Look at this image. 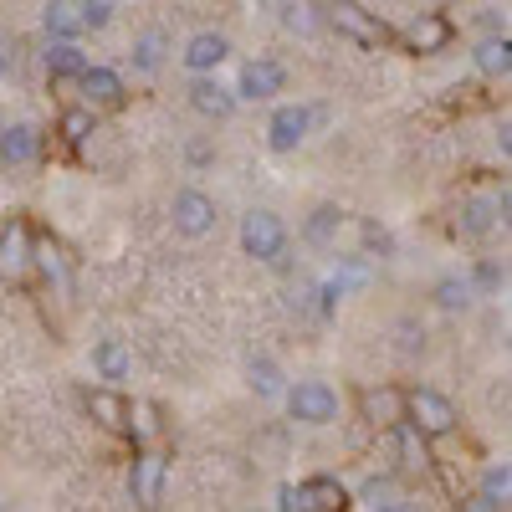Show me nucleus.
Masks as SVG:
<instances>
[{
    "label": "nucleus",
    "instance_id": "23",
    "mask_svg": "<svg viewBox=\"0 0 512 512\" xmlns=\"http://www.w3.org/2000/svg\"><path fill=\"white\" fill-rule=\"evenodd\" d=\"M338 231H344V210H338V205H318L313 216H308V226H303L308 246H333Z\"/></svg>",
    "mask_w": 512,
    "mask_h": 512
},
{
    "label": "nucleus",
    "instance_id": "18",
    "mask_svg": "<svg viewBox=\"0 0 512 512\" xmlns=\"http://www.w3.org/2000/svg\"><path fill=\"white\" fill-rule=\"evenodd\" d=\"M88 72V52L77 47V41H52L47 47V77L52 82H77Z\"/></svg>",
    "mask_w": 512,
    "mask_h": 512
},
{
    "label": "nucleus",
    "instance_id": "5",
    "mask_svg": "<svg viewBox=\"0 0 512 512\" xmlns=\"http://www.w3.org/2000/svg\"><path fill=\"white\" fill-rule=\"evenodd\" d=\"M405 415H410V425H420L425 436H451L456 431V405L441 390H410L405 395Z\"/></svg>",
    "mask_w": 512,
    "mask_h": 512
},
{
    "label": "nucleus",
    "instance_id": "28",
    "mask_svg": "<svg viewBox=\"0 0 512 512\" xmlns=\"http://www.w3.org/2000/svg\"><path fill=\"white\" fill-rule=\"evenodd\" d=\"M123 431H134L139 441H154L159 436V410L149 400H134V405H128V425H123Z\"/></svg>",
    "mask_w": 512,
    "mask_h": 512
},
{
    "label": "nucleus",
    "instance_id": "31",
    "mask_svg": "<svg viewBox=\"0 0 512 512\" xmlns=\"http://www.w3.org/2000/svg\"><path fill=\"white\" fill-rule=\"evenodd\" d=\"M77 6H82V21H88L93 31H103L113 21V11H118V0H77Z\"/></svg>",
    "mask_w": 512,
    "mask_h": 512
},
{
    "label": "nucleus",
    "instance_id": "26",
    "mask_svg": "<svg viewBox=\"0 0 512 512\" xmlns=\"http://www.w3.org/2000/svg\"><path fill=\"white\" fill-rule=\"evenodd\" d=\"M251 390L262 395V400H277L282 390H287V374H282V364L277 359H251Z\"/></svg>",
    "mask_w": 512,
    "mask_h": 512
},
{
    "label": "nucleus",
    "instance_id": "32",
    "mask_svg": "<svg viewBox=\"0 0 512 512\" xmlns=\"http://www.w3.org/2000/svg\"><path fill=\"white\" fill-rule=\"evenodd\" d=\"M364 246H369V251H379V256H390V251H395L390 231H384V226H374V221H364Z\"/></svg>",
    "mask_w": 512,
    "mask_h": 512
},
{
    "label": "nucleus",
    "instance_id": "20",
    "mask_svg": "<svg viewBox=\"0 0 512 512\" xmlns=\"http://www.w3.org/2000/svg\"><path fill=\"white\" fill-rule=\"evenodd\" d=\"M134 72H159L164 67V57H169V36L159 31V26H149V31H139L134 36Z\"/></svg>",
    "mask_w": 512,
    "mask_h": 512
},
{
    "label": "nucleus",
    "instance_id": "6",
    "mask_svg": "<svg viewBox=\"0 0 512 512\" xmlns=\"http://www.w3.org/2000/svg\"><path fill=\"white\" fill-rule=\"evenodd\" d=\"M175 231L190 236V241L210 236L216 231V200H210L205 190H180L175 195Z\"/></svg>",
    "mask_w": 512,
    "mask_h": 512
},
{
    "label": "nucleus",
    "instance_id": "24",
    "mask_svg": "<svg viewBox=\"0 0 512 512\" xmlns=\"http://www.w3.org/2000/svg\"><path fill=\"white\" fill-rule=\"evenodd\" d=\"M451 41V21L446 16H420L410 26V52H441Z\"/></svg>",
    "mask_w": 512,
    "mask_h": 512
},
{
    "label": "nucleus",
    "instance_id": "13",
    "mask_svg": "<svg viewBox=\"0 0 512 512\" xmlns=\"http://www.w3.org/2000/svg\"><path fill=\"white\" fill-rule=\"evenodd\" d=\"M226 57H231V41H226L221 31H195V36L185 41V52H180V62H185L190 72H216Z\"/></svg>",
    "mask_w": 512,
    "mask_h": 512
},
{
    "label": "nucleus",
    "instance_id": "19",
    "mask_svg": "<svg viewBox=\"0 0 512 512\" xmlns=\"http://www.w3.org/2000/svg\"><path fill=\"white\" fill-rule=\"evenodd\" d=\"M390 431H395V446H400V456H405L410 472H431V446H425L431 436H425L420 425H410V420H395Z\"/></svg>",
    "mask_w": 512,
    "mask_h": 512
},
{
    "label": "nucleus",
    "instance_id": "33",
    "mask_svg": "<svg viewBox=\"0 0 512 512\" xmlns=\"http://www.w3.org/2000/svg\"><path fill=\"white\" fill-rule=\"evenodd\" d=\"M11 67H16V47L0 36V77H11Z\"/></svg>",
    "mask_w": 512,
    "mask_h": 512
},
{
    "label": "nucleus",
    "instance_id": "34",
    "mask_svg": "<svg viewBox=\"0 0 512 512\" xmlns=\"http://www.w3.org/2000/svg\"><path fill=\"white\" fill-rule=\"evenodd\" d=\"M466 507H472V512H497V502H492L487 492H477V497H472V502H466Z\"/></svg>",
    "mask_w": 512,
    "mask_h": 512
},
{
    "label": "nucleus",
    "instance_id": "36",
    "mask_svg": "<svg viewBox=\"0 0 512 512\" xmlns=\"http://www.w3.org/2000/svg\"><path fill=\"white\" fill-rule=\"evenodd\" d=\"M0 507H6V502H0Z\"/></svg>",
    "mask_w": 512,
    "mask_h": 512
},
{
    "label": "nucleus",
    "instance_id": "3",
    "mask_svg": "<svg viewBox=\"0 0 512 512\" xmlns=\"http://www.w3.org/2000/svg\"><path fill=\"white\" fill-rule=\"evenodd\" d=\"M277 507L282 512H333V507H349V492H344L338 477H308L297 487H282Z\"/></svg>",
    "mask_w": 512,
    "mask_h": 512
},
{
    "label": "nucleus",
    "instance_id": "30",
    "mask_svg": "<svg viewBox=\"0 0 512 512\" xmlns=\"http://www.w3.org/2000/svg\"><path fill=\"white\" fill-rule=\"evenodd\" d=\"M482 492H487L497 507H507V497H512V472H507V461H492L487 472H482Z\"/></svg>",
    "mask_w": 512,
    "mask_h": 512
},
{
    "label": "nucleus",
    "instance_id": "16",
    "mask_svg": "<svg viewBox=\"0 0 512 512\" xmlns=\"http://www.w3.org/2000/svg\"><path fill=\"white\" fill-rule=\"evenodd\" d=\"M359 405H364V420L379 425V431H390L395 420H405V395L390 390V384H384V390H364Z\"/></svg>",
    "mask_w": 512,
    "mask_h": 512
},
{
    "label": "nucleus",
    "instance_id": "2",
    "mask_svg": "<svg viewBox=\"0 0 512 512\" xmlns=\"http://www.w3.org/2000/svg\"><path fill=\"white\" fill-rule=\"evenodd\" d=\"M241 251L256 262H282L287 251V226L277 210H246L241 216Z\"/></svg>",
    "mask_w": 512,
    "mask_h": 512
},
{
    "label": "nucleus",
    "instance_id": "14",
    "mask_svg": "<svg viewBox=\"0 0 512 512\" xmlns=\"http://www.w3.org/2000/svg\"><path fill=\"white\" fill-rule=\"evenodd\" d=\"M77 82H82V98H88V108H113V103H123V77H118L113 67H93V62H88V72H82Z\"/></svg>",
    "mask_w": 512,
    "mask_h": 512
},
{
    "label": "nucleus",
    "instance_id": "4",
    "mask_svg": "<svg viewBox=\"0 0 512 512\" xmlns=\"http://www.w3.org/2000/svg\"><path fill=\"white\" fill-rule=\"evenodd\" d=\"M328 21H333V31L338 36H349V41H359V47H369V52H379L384 41H390V26H384L374 11H364V6H354V0H333V11H328Z\"/></svg>",
    "mask_w": 512,
    "mask_h": 512
},
{
    "label": "nucleus",
    "instance_id": "35",
    "mask_svg": "<svg viewBox=\"0 0 512 512\" xmlns=\"http://www.w3.org/2000/svg\"><path fill=\"white\" fill-rule=\"evenodd\" d=\"M497 282H502L497 267H482V272H477V287H497Z\"/></svg>",
    "mask_w": 512,
    "mask_h": 512
},
{
    "label": "nucleus",
    "instance_id": "8",
    "mask_svg": "<svg viewBox=\"0 0 512 512\" xmlns=\"http://www.w3.org/2000/svg\"><path fill=\"white\" fill-rule=\"evenodd\" d=\"M164 472H169V461H164L159 451H139V456H134V472H128V497H134L139 507H159Z\"/></svg>",
    "mask_w": 512,
    "mask_h": 512
},
{
    "label": "nucleus",
    "instance_id": "25",
    "mask_svg": "<svg viewBox=\"0 0 512 512\" xmlns=\"http://www.w3.org/2000/svg\"><path fill=\"white\" fill-rule=\"evenodd\" d=\"M472 57H477V67H482L487 77H507V72H512V41H507V31H502V36H487Z\"/></svg>",
    "mask_w": 512,
    "mask_h": 512
},
{
    "label": "nucleus",
    "instance_id": "17",
    "mask_svg": "<svg viewBox=\"0 0 512 512\" xmlns=\"http://www.w3.org/2000/svg\"><path fill=\"white\" fill-rule=\"evenodd\" d=\"M88 415L103 425V431H123L128 425V400L113 390V384H98V390H88Z\"/></svg>",
    "mask_w": 512,
    "mask_h": 512
},
{
    "label": "nucleus",
    "instance_id": "9",
    "mask_svg": "<svg viewBox=\"0 0 512 512\" xmlns=\"http://www.w3.org/2000/svg\"><path fill=\"white\" fill-rule=\"evenodd\" d=\"M308 128H313V108L287 103V108H277V113H272V123H267V144H272L277 154H292L297 144L308 139Z\"/></svg>",
    "mask_w": 512,
    "mask_h": 512
},
{
    "label": "nucleus",
    "instance_id": "29",
    "mask_svg": "<svg viewBox=\"0 0 512 512\" xmlns=\"http://www.w3.org/2000/svg\"><path fill=\"white\" fill-rule=\"evenodd\" d=\"M93 128H98V113H93V108H67V113H62V139H67V144H82Z\"/></svg>",
    "mask_w": 512,
    "mask_h": 512
},
{
    "label": "nucleus",
    "instance_id": "27",
    "mask_svg": "<svg viewBox=\"0 0 512 512\" xmlns=\"http://www.w3.org/2000/svg\"><path fill=\"white\" fill-rule=\"evenodd\" d=\"M472 297H477V282H472V277H446V282L436 287V303H441L446 313L472 308Z\"/></svg>",
    "mask_w": 512,
    "mask_h": 512
},
{
    "label": "nucleus",
    "instance_id": "21",
    "mask_svg": "<svg viewBox=\"0 0 512 512\" xmlns=\"http://www.w3.org/2000/svg\"><path fill=\"white\" fill-rule=\"evenodd\" d=\"M93 369H98V379H128V369H134V354H128L123 338H103V344L93 349Z\"/></svg>",
    "mask_w": 512,
    "mask_h": 512
},
{
    "label": "nucleus",
    "instance_id": "11",
    "mask_svg": "<svg viewBox=\"0 0 512 512\" xmlns=\"http://www.w3.org/2000/svg\"><path fill=\"white\" fill-rule=\"evenodd\" d=\"M31 272V226L26 221H11L0 231V277L6 282H21Z\"/></svg>",
    "mask_w": 512,
    "mask_h": 512
},
{
    "label": "nucleus",
    "instance_id": "22",
    "mask_svg": "<svg viewBox=\"0 0 512 512\" xmlns=\"http://www.w3.org/2000/svg\"><path fill=\"white\" fill-rule=\"evenodd\" d=\"M359 507H374V512H400L405 507V492L395 487V477H369L359 487Z\"/></svg>",
    "mask_w": 512,
    "mask_h": 512
},
{
    "label": "nucleus",
    "instance_id": "12",
    "mask_svg": "<svg viewBox=\"0 0 512 512\" xmlns=\"http://www.w3.org/2000/svg\"><path fill=\"white\" fill-rule=\"evenodd\" d=\"M36 159H41V128L11 123L6 134H0V164H6V169H26Z\"/></svg>",
    "mask_w": 512,
    "mask_h": 512
},
{
    "label": "nucleus",
    "instance_id": "7",
    "mask_svg": "<svg viewBox=\"0 0 512 512\" xmlns=\"http://www.w3.org/2000/svg\"><path fill=\"white\" fill-rule=\"evenodd\" d=\"M282 82H287V72H282V62H272V57H256V62H246L241 67V82H236V98H246V103H262V98H277L282 93Z\"/></svg>",
    "mask_w": 512,
    "mask_h": 512
},
{
    "label": "nucleus",
    "instance_id": "1",
    "mask_svg": "<svg viewBox=\"0 0 512 512\" xmlns=\"http://www.w3.org/2000/svg\"><path fill=\"white\" fill-rule=\"evenodd\" d=\"M282 400H287V415L297 425H328V420H338V390L328 379H297V384L282 390Z\"/></svg>",
    "mask_w": 512,
    "mask_h": 512
},
{
    "label": "nucleus",
    "instance_id": "10",
    "mask_svg": "<svg viewBox=\"0 0 512 512\" xmlns=\"http://www.w3.org/2000/svg\"><path fill=\"white\" fill-rule=\"evenodd\" d=\"M236 93L231 88H221V82L216 77H210V72H195V82H190V108L200 113V118H216V123H226L231 113H236Z\"/></svg>",
    "mask_w": 512,
    "mask_h": 512
},
{
    "label": "nucleus",
    "instance_id": "15",
    "mask_svg": "<svg viewBox=\"0 0 512 512\" xmlns=\"http://www.w3.org/2000/svg\"><path fill=\"white\" fill-rule=\"evenodd\" d=\"M41 26H47L52 41H77L82 31H88V21H82V6H77V0H47V11H41Z\"/></svg>",
    "mask_w": 512,
    "mask_h": 512
}]
</instances>
